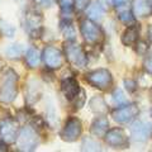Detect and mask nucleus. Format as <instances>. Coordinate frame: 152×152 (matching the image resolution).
Masks as SVG:
<instances>
[{
    "label": "nucleus",
    "instance_id": "obj_1",
    "mask_svg": "<svg viewBox=\"0 0 152 152\" xmlns=\"http://www.w3.org/2000/svg\"><path fill=\"white\" fill-rule=\"evenodd\" d=\"M17 81L18 76L13 70L4 71L0 79V102L12 103L17 96Z\"/></svg>",
    "mask_w": 152,
    "mask_h": 152
},
{
    "label": "nucleus",
    "instance_id": "obj_2",
    "mask_svg": "<svg viewBox=\"0 0 152 152\" xmlns=\"http://www.w3.org/2000/svg\"><path fill=\"white\" fill-rule=\"evenodd\" d=\"M65 55L69 62L79 69H84L88 64V56L86 52L79 43L75 41L65 42Z\"/></svg>",
    "mask_w": 152,
    "mask_h": 152
},
{
    "label": "nucleus",
    "instance_id": "obj_3",
    "mask_svg": "<svg viewBox=\"0 0 152 152\" xmlns=\"http://www.w3.org/2000/svg\"><path fill=\"white\" fill-rule=\"evenodd\" d=\"M39 145V137L32 127H23L17 137V147L20 151H33Z\"/></svg>",
    "mask_w": 152,
    "mask_h": 152
},
{
    "label": "nucleus",
    "instance_id": "obj_4",
    "mask_svg": "<svg viewBox=\"0 0 152 152\" xmlns=\"http://www.w3.org/2000/svg\"><path fill=\"white\" fill-rule=\"evenodd\" d=\"M85 80L99 90H108L113 84V76L107 69H98L90 71L85 76Z\"/></svg>",
    "mask_w": 152,
    "mask_h": 152
},
{
    "label": "nucleus",
    "instance_id": "obj_5",
    "mask_svg": "<svg viewBox=\"0 0 152 152\" xmlns=\"http://www.w3.org/2000/svg\"><path fill=\"white\" fill-rule=\"evenodd\" d=\"M42 23H43L42 15L36 10H28L23 15V27H24V31L32 38L41 36Z\"/></svg>",
    "mask_w": 152,
    "mask_h": 152
},
{
    "label": "nucleus",
    "instance_id": "obj_6",
    "mask_svg": "<svg viewBox=\"0 0 152 152\" xmlns=\"http://www.w3.org/2000/svg\"><path fill=\"white\" fill-rule=\"evenodd\" d=\"M80 31L84 37V39L90 45H96L103 39V31L96 23L91 19H84L80 24Z\"/></svg>",
    "mask_w": 152,
    "mask_h": 152
},
{
    "label": "nucleus",
    "instance_id": "obj_7",
    "mask_svg": "<svg viewBox=\"0 0 152 152\" xmlns=\"http://www.w3.org/2000/svg\"><path fill=\"white\" fill-rule=\"evenodd\" d=\"M83 132V126L77 118H70L61 131V138L66 142H75L80 138Z\"/></svg>",
    "mask_w": 152,
    "mask_h": 152
},
{
    "label": "nucleus",
    "instance_id": "obj_8",
    "mask_svg": "<svg viewBox=\"0 0 152 152\" xmlns=\"http://www.w3.org/2000/svg\"><path fill=\"white\" fill-rule=\"evenodd\" d=\"M140 109L136 104H124V105L118 107L113 112V119L118 123H129L132 119L138 115Z\"/></svg>",
    "mask_w": 152,
    "mask_h": 152
},
{
    "label": "nucleus",
    "instance_id": "obj_9",
    "mask_svg": "<svg viewBox=\"0 0 152 152\" xmlns=\"http://www.w3.org/2000/svg\"><path fill=\"white\" fill-rule=\"evenodd\" d=\"M43 62L48 69L51 70H57L64 65V55L58 48H56L53 46H48L46 47L43 53Z\"/></svg>",
    "mask_w": 152,
    "mask_h": 152
},
{
    "label": "nucleus",
    "instance_id": "obj_10",
    "mask_svg": "<svg viewBox=\"0 0 152 152\" xmlns=\"http://www.w3.org/2000/svg\"><path fill=\"white\" fill-rule=\"evenodd\" d=\"M105 142L107 145L112 146V147H118V148H124V147L128 146V138L126 136V132L122 129V128H112L109 129L105 136Z\"/></svg>",
    "mask_w": 152,
    "mask_h": 152
},
{
    "label": "nucleus",
    "instance_id": "obj_11",
    "mask_svg": "<svg viewBox=\"0 0 152 152\" xmlns=\"http://www.w3.org/2000/svg\"><path fill=\"white\" fill-rule=\"evenodd\" d=\"M131 136L137 142H146L152 136V124L142 121L134 122L131 127Z\"/></svg>",
    "mask_w": 152,
    "mask_h": 152
},
{
    "label": "nucleus",
    "instance_id": "obj_12",
    "mask_svg": "<svg viewBox=\"0 0 152 152\" xmlns=\"http://www.w3.org/2000/svg\"><path fill=\"white\" fill-rule=\"evenodd\" d=\"M18 137V124L15 121L7 119L0 124V140L5 143H13Z\"/></svg>",
    "mask_w": 152,
    "mask_h": 152
},
{
    "label": "nucleus",
    "instance_id": "obj_13",
    "mask_svg": "<svg viewBox=\"0 0 152 152\" xmlns=\"http://www.w3.org/2000/svg\"><path fill=\"white\" fill-rule=\"evenodd\" d=\"M61 90H62V94L65 95V98L67 100H72V99H75L79 95L80 86L75 79L69 77L64 80L62 84H61Z\"/></svg>",
    "mask_w": 152,
    "mask_h": 152
},
{
    "label": "nucleus",
    "instance_id": "obj_14",
    "mask_svg": "<svg viewBox=\"0 0 152 152\" xmlns=\"http://www.w3.org/2000/svg\"><path fill=\"white\" fill-rule=\"evenodd\" d=\"M132 13L134 18H145L152 13V5L150 0H133Z\"/></svg>",
    "mask_w": 152,
    "mask_h": 152
},
{
    "label": "nucleus",
    "instance_id": "obj_15",
    "mask_svg": "<svg viewBox=\"0 0 152 152\" xmlns=\"http://www.w3.org/2000/svg\"><path fill=\"white\" fill-rule=\"evenodd\" d=\"M108 127H109V122L105 117H98L95 118L91 123V128H90V132H91V134L94 137H98V138H100V137H104L105 136V133L108 132Z\"/></svg>",
    "mask_w": 152,
    "mask_h": 152
},
{
    "label": "nucleus",
    "instance_id": "obj_16",
    "mask_svg": "<svg viewBox=\"0 0 152 152\" xmlns=\"http://www.w3.org/2000/svg\"><path fill=\"white\" fill-rule=\"evenodd\" d=\"M138 36H140V26L138 24L129 26L122 34V43L124 46H134L137 41H138Z\"/></svg>",
    "mask_w": 152,
    "mask_h": 152
},
{
    "label": "nucleus",
    "instance_id": "obj_17",
    "mask_svg": "<svg viewBox=\"0 0 152 152\" xmlns=\"http://www.w3.org/2000/svg\"><path fill=\"white\" fill-rule=\"evenodd\" d=\"M41 58H42V55L36 47H31L26 52V62L28 65V67H31V69L38 67L41 64Z\"/></svg>",
    "mask_w": 152,
    "mask_h": 152
},
{
    "label": "nucleus",
    "instance_id": "obj_18",
    "mask_svg": "<svg viewBox=\"0 0 152 152\" xmlns=\"http://www.w3.org/2000/svg\"><path fill=\"white\" fill-rule=\"evenodd\" d=\"M104 14H105V9H104V7L100 3H94L88 7V17L94 22L102 20Z\"/></svg>",
    "mask_w": 152,
    "mask_h": 152
},
{
    "label": "nucleus",
    "instance_id": "obj_19",
    "mask_svg": "<svg viewBox=\"0 0 152 152\" xmlns=\"http://www.w3.org/2000/svg\"><path fill=\"white\" fill-rule=\"evenodd\" d=\"M90 109L93 112L98 113V114H105L108 110V107H107V103L104 100V98L100 96V95H95V96L90 100Z\"/></svg>",
    "mask_w": 152,
    "mask_h": 152
},
{
    "label": "nucleus",
    "instance_id": "obj_20",
    "mask_svg": "<svg viewBox=\"0 0 152 152\" xmlns=\"http://www.w3.org/2000/svg\"><path fill=\"white\" fill-rule=\"evenodd\" d=\"M61 31H62V34L65 36V38L67 41H74L75 39V37H76L75 28L69 20H66V22L62 23V26H61Z\"/></svg>",
    "mask_w": 152,
    "mask_h": 152
},
{
    "label": "nucleus",
    "instance_id": "obj_21",
    "mask_svg": "<svg viewBox=\"0 0 152 152\" xmlns=\"http://www.w3.org/2000/svg\"><path fill=\"white\" fill-rule=\"evenodd\" d=\"M7 56L9 58H19L23 53V47L19 45V43H14V45H10L7 48Z\"/></svg>",
    "mask_w": 152,
    "mask_h": 152
},
{
    "label": "nucleus",
    "instance_id": "obj_22",
    "mask_svg": "<svg viewBox=\"0 0 152 152\" xmlns=\"http://www.w3.org/2000/svg\"><path fill=\"white\" fill-rule=\"evenodd\" d=\"M112 102H113V104L117 108L121 107V105H124V104L127 103L124 94H123V91L121 89H117V90H114V91H113V94H112Z\"/></svg>",
    "mask_w": 152,
    "mask_h": 152
},
{
    "label": "nucleus",
    "instance_id": "obj_23",
    "mask_svg": "<svg viewBox=\"0 0 152 152\" xmlns=\"http://www.w3.org/2000/svg\"><path fill=\"white\" fill-rule=\"evenodd\" d=\"M83 150L86 151H99L100 150V145L95 140H93L91 137H86L83 141Z\"/></svg>",
    "mask_w": 152,
    "mask_h": 152
},
{
    "label": "nucleus",
    "instance_id": "obj_24",
    "mask_svg": "<svg viewBox=\"0 0 152 152\" xmlns=\"http://www.w3.org/2000/svg\"><path fill=\"white\" fill-rule=\"evenodd\" d=\"M118 17H119L121 22L126 23V24H129V23L133 22V18H134V15H133V13H131L129 10H121L119 13H118Z\"/></svg>",
    "mask_w": 152,
    "mask_h": 152
},
{
    "label": "nucleus",
    "instance_id": "obj_25",
    "mask_svg": "<svg viewBox=\"0 0 152 152\" xmlns=\"http://www.w3.org/2000/svg\"><path fill=\"white\" fill-rule=\"evenodd\" d=\"M89 4H90V0H74V8L77 12L85 10L89 7Z\"/></svg>",
    "mask_w": 152,
    "mask_h": 152
},
{
    "label": "nucleus",
    "instance_id": "obj_26",
    "mask_svg": "<svg viewBox=\"0 0 152 152\" xmlns=\"http://www.w3.org/2000/svg\"><path fill=\"white\" fill-rule=\"evenodd\" d=\"M57 3L62 9V12H70L74 7V0H57Z\"/></svg>",
    "mask_w": 152,
    "mask_h": 152
},
{
    "label": "nucleus",
    "instance_id": "obj_27",
    "mask_svg": "<svg viewBox=\"0 0 152 152\" xmlns=\"http://www.w3.org/2000/svg\"><path fill=\"white\" fill-rule=\"evenodd\" d=\"M143 67L148 74H152V50L147 52V57L143 62Z\"/></svg>",
    "mask_w": 152,
    "mask_h": 152
},
{
    "label": "nucleus",
    "instance_id": "obj_28",
    "mask_svg": "<svg viewBox=\"0 0 152 152\" xmlns=\"http://www.w3.org/2000/svg\"><path fill=\"white\" fill-rule=\"evenodd\" d=\"M1 32L8 37H13L15 31H14V28L10 24H8V23H1Z\"/></svg>",
    "mask_w": 152,
    "mask_h": 152
},
{
    "label": "nucleus",
    "instance_id": "obj_29",
    "mask_svg": "<svg viewBox=\"0 0 152 152\" xmlns=\"http://www.w3.org/2000/svg\"><path fill=\"white\" fill-rule=\"evenodd\" d=\"M124 85H126V89L128 90V91H131V93L134 91L136 88H137L136 81H133V80H129V79H126V80H124Z\"/></svg>",
    "mask_w": 152,
    "mask_h": 152
},
{
    "label": "nucleus",
    "instance_id": "obj_30",
    "mask_svg": "<svg viewBox=\"0 0 152 152\" xmlns=\"http://www.w3.org/2000/svg\"><path fill=\"white\" fill-rule=\"evenodd\" d=\"M37 5L39 7H45V8H50L53 4V0H33Z\"/></svg>",
    "mask_w": 152,
    "mask_h": 152
},
{
    "label": "nucleus",
    "instance_id": "obj_31",
    "mask_svg": "<svg viewBox=\"0 0 152 152\" xmlns=\"http://www.w3.org/2000/svg\"><path fill=\"white\" fill-rule=\"evenodd\" d=\"M137 52L141 55H145L147 52V45L145 42H140V43H137Z\"/></svg>",
    "mask_w": 152,
    "mask_h": 152
},
{
    "label": "nucleus",
    "instance_id": "obj_32",
    "mask_svg": "<svg viewBox=\"0 0 152 152\" xmlns=\"http://www.w3.org/2000/svg\"><path fill=\"white\" fill-rule=\"evenodd\" d=\"M112 1H113V4L115 7H121V5H123V4L127 1V0H112Z\"/></svg>",
    "mask_w": 152,
    "mask_h": 152
},
{
    "label": "nucleus",
    "instance_id": "obj_33",
    "mask_svg": "<svg viewBox=\"0 0 152 152\" xmlns=\"http://www.w3.org/2000/svg\"><path fill=\"white\" fill-rule=\"evenodd\" d=\"M7 150V146H5V142L1 141V143H0V151H5Z\"/></svg>",
    "mask_w": 152,
    "mask_h": 152
},
{
    "label": "nucleus",
    "instance_id": "obj_34",
    "mask_svg": "<svg viewBox=\"0 0 152 152\" xmlns=\"http://www.w3.org/2000/svg\"><path fill=\"white\" fill-rule=\"evenodd\" d=\"M99 3H100L104 7V5H108V4H109V0H99Z\"/></svg>",
    "mask_w": 152,
    "mask_h": 152
},
{
    "label": "nucleus",
    "instance_id": "obj_35",
    "mask_svg": "<svg viewBox=\"0 0 152 152\" xmlns=\"http://www.w3.org/2000/svg\"><path fill=\"white\" fill-rule=\"evenodd\" d=\"M148 36H150V39L152 41V26L150 27V29H148Z\"/></svg>",
    "mask_w": 152,
    "mask_h": 152
},
{
    "label": "nucleus",
    "instance_id": "obj_36",
    "mask_svg": "<svg viewBox=\"0 0 152 152\" xmlns=\"http://www.w3.org/2000/svg\"><path fill=\"white\" fill-rule=\"evenodd\" d=\"M150 3H151V5H152V0H150Z\"/></svg>",
    "mask_w": 152,
    "mask_h": 152
},
{
    "label": "nucleus",
    "instance_id": "obj_37",
    "mask_svg": "<svg viewBox=\"0 0 152 152\" xmlns=\"http://www.w3.org/2000/svg\"><path fill=\"white\" fill-rule=\"evenodd\" d=\"M151 115H152V110H151Z\"/></svg>",
    "mask_w": 152,
    "mask_h": 152
}]
</instances>
